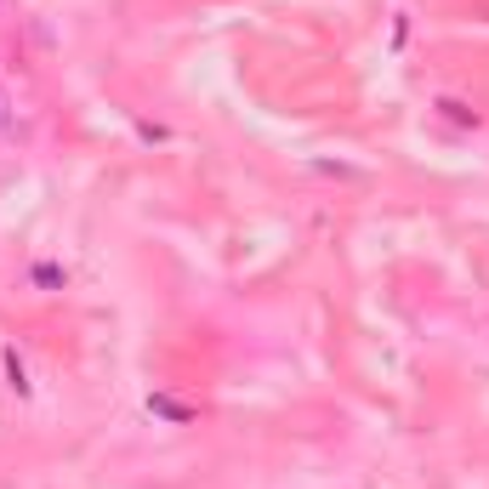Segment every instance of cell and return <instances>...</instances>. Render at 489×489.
<instances>
[{
  "instance_id": "obj_1",
  "label": "cell",
  "mask_w": 489,
  "mask_h": 489,
  "mask_svg": "<svg viewBox=\"0 0 489 489\" xmlns=\"http://www.w3.org/2000/svg\"><path fill=\"white\" fill-rule=\"evenodd\" d=\"M0 131H6V108H0Z\"/></svg>"
}]
</instances>
